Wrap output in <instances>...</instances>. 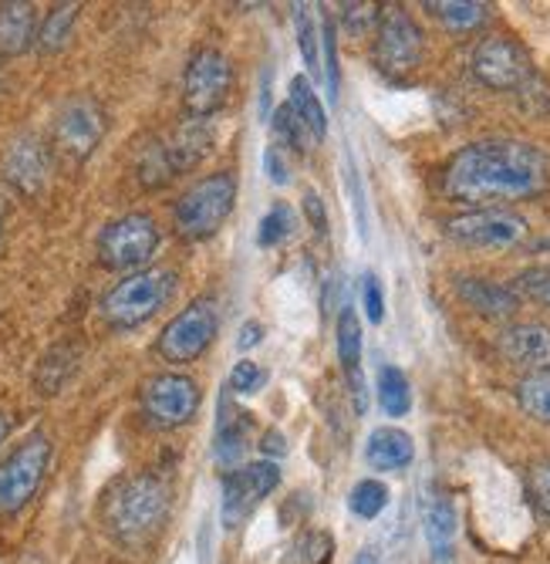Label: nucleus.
Segmentation results:
<instances>
[{
	"label": "nucleus",
	"instance_id": "1",
	"mask_svg": "<svg viewBox=\"0 0 550 564\" xmlns=\"http://www.w3.org/2000/svg\"><path fill=\"white\" fill-rule=\"evenodd\" d=\"M442 186L453 199L490 210L493 203L540 193L547 186V160L537 145L517 139L473 142L449 160Z\"/></svg>",
	"mask_w": 550,
	"mask_h": 564
},
{
	"label": "nucleus",
	"instance_id": "2",
	"mask_svg": "<svg viewBox=\"0 0 550 564\" xmlns=\"http://www.w3.org/2000/svg\"><path fill=\"white\" fill-rule=\"evenodd\" d=\"M169 510V490L156 474H135L122 480L102 507V521L112 531V538L132 544L153 534Z\"/></svg>",
	"mask_w": 550,
	"mask_h": 564
},
{
	"label": "nucleus",
	"instance_id": "3",
	"mask_svg": "<svg viewBox=\"0 0 550 564\" xmlns=\"http://www.w3.org/2000/svg\"><path fill=\"white\" fill-rule=\"evenodd\" d=\"M233 203H237V176L233 173L204 176L179 196L176 210H173L176 230L186 240H207L227 224V217L233 214Z\"/></svg>",
	"mask_w": 550,
	"mask_h": 564
},
{
	"label": "nucleus",
	"instance_id": "4",
	"mask_svg": "<svg viewBox=\"0 0 550 564\" xmlns=\"http://www.w3.org/2000/svg\"><path fill=\"white\" fill-rule=\"evenodd\" d=\"M176 291V274L166 268H145L119 281L106 297H102V315L116 328H135L153 318L160 307L173 297Z\"/></svg>",
	"mask_w": 550,
	"mask_h": 564
},
{
	"label": "nucleus",
	"instance_id": "5",
	"mask_svg": "<svg viewBox=\"0 0 550 564\" xmlns=\"http://www.w3.org/2000/svg\"><path fill=\"white\" fill-rule=\"evenodd\" d=\"M47 464H52V440L44 433H31L4 464H0V518L21 514L37 494Z\"/></svg>",
	"mask_w": 550,
	"mask_h": 564
},
{
	"label": "nucleus",
	"instance_id": "6",
	"mask_svg": "<svg viewBox=\"0 0 550 564\" xmlns=\"http://www.w3.org/2000/svg\"><path fill=\"white\" fill-rule=\"evenodd\" d=\"M217 332H220L217 304L210 297H196L163 328L156 351L173 366H186V362H196V358L213 345Z\"/></svg>",
	"mask_w": 550,
	"mask_h": 564
},
{
	"label": "nucleus",
	"instance_id": "7",
	"mask_svg": "<svg viewBox=\"0 0 550 564\" xmlns=\"http://www.w3.org/2000/svg\"><path fill=\"white\" fill-rule=\"evenodd\" d=\"M160 247V227L145 214H125L112 220L102 234H98V261L109 271H135L142 268Z\"/></svg>",
	"mask_w": 550,
	"mask_h": 564
},
{
	"label": "nucleus",
	"instance_id": "8",
	"mask_svg": "<svg viewBox=\"0 0 550 564\" xmlns=\"http://www.w3.org/2000/svg\"><path fill=\"white\" fill-rule=\"evenodd\" d=\"M233 68L217 47H199L183 72V106L193 119H210L230 95Z\"/></svg>",
	"mask_w": 550,
	"mask_h": 564
},
{
	"label": "nucleus",
	"instance_id": "9",
	"mask_svg": "<svg viewBox=\"0 0 550 564\" xmlns=\"http://www.w3.org/2000/svg\"><path fill=\"white\" fill-rule=\"evenodd\" d=\"M280 484V467L274 459H257V464H243L223 477V503L220 514L227 528L243 524L254 510L277 490Z\"/></svg>",
	"mask_w": 550,
	"mask_h": 564
},
{
	"label": "nucleus",
	"instance_id": "10",
	"mask_svg": "<svg viewBox=\"0 0 550 564\" xmlns=\"http://www.w3.org/2000/svg\"><path fill=\"white\" fill-rule=\"evenodd\" d=\"M422 31L403 8H385L375 31V62L385 75H409L422 62Z\"/></svg>",
	"mask_w": 550,
	"mask_h": 564
},
{
	"label": "nucleus",
	"instance_id": "11",
	"mask_svg": "<svg viewBox=\"0 0 550 564\" xmlns=\"http://www.w3.org/2000/svg\"><path fill=\"white\" fill-rule=\"evenodd\" d=\"M449 240L476 250H507L517 247L527 237V220L514 210L490 207V210H473L463 217H453L446 224Z\"/></svg>",
	"mask_w": 550,
	"mask_h": 564
},
{
	"label": "nucleus",
	"instance_id": "12",
	"mask_svg": "<svg viewBox=\"0 0 550 564\" xmlns=\"http://www.w3.org/2000/svg\"><path fill=\"white\" fill-rule=\"evenodd\" d=\"M199 386L189 376L179 372H163L153 376L142 386V409L148 423H156L163 430H176L193 423V416L199 413Z\"/></svg>",
	"mask_w": 550,
	"mask_h": 564
},
{
	"label": "nucleus",
	"instance_id": "13",
	"mask_svg": "<svg viewBox=\"0 0 550 564\" xmlns=\"http://www.w3.org/2000/svg\"><path fill=\"white\" fill-rule=\"evenodd\" d=\"M470 68L473 75L486 85V88H496V91H510V88H520L527 78H530V55L527 47L514 37H504V34H493V37H483L476 47H473V58H470Z\"/></svg>",
	"mask_w": 550,
	"mask_h": 564
},
{
	"label": "nucleus",
	"instance_id": "14",
	"mask_svg": "<svg viewBox=\"0 0 550 564\" xmlns=\"http://www.w3.org/2000/svg\"><path fill=\"white\" fill-rule=\"evenodd\" d=\"M106 112L95 98H72L68 106L55 119V145L65 152L68 160L81 163L98 149L106 139Z\"/></svg>",
	"mask_w": 550,
	"mask_h": 564
},
{
	"label": "nucleus",
	"instance_id": "15",
	"mask_svg": "<svg viewBox=\"0 0 550 564\" xmlns=\"http://www.w3.org/2000/svg\"><path fill=\"white\" fill-rule=\"evenodd\" d=\"M496 348L510 366L527 369V376L550 369V328L547 325H537V322L507 325L496 338Z\"/></svg>",
	"mask_w": 550,
	"mask_h": 564
},
{
	"label": "nucleus",
	"instance_id": "16",
	"mask_svg": "<svg viewBox=\"0 0 550 564\" xmlns=\"http://www.w3.org/2000/svg\"><path fill=\"white\" fill-rule=\"evenodd\" d=\"M52 173V160H47V149L34 135H21L4 156V176L21 196H37Z\"/></svg>",
	"mask_w": 550,
	"mask_h": 564
},
{
	"label": "nucleus",
	"instance_id": "17",
	"mask_svg": "<svg viewBox=\"0 0 550 564\" xmlns=\"http://www.w3.org/2000/svg\"><path fill=\"white\" fill-rule=\"evenodd\" d=\"M416 459V443L406 430H395V426H378L369 433L365 443V464L378 474H395V470H406Z\"/></svg>",
	"mask_w": 550,
	"mask_h": 564
},
{
	"label": "nucleus",
	"instance_id": "18",
	"mask_svg": "<svg viewBox=\"0 0 550 564\" xmlns=\"http://www.w3.org/2000/svg\"><path fill=\"white\" fill-rule=\"evenodd\" d=\"M457 294L466 307H473L476 315H486V318H510L520 307V297L514 288L486 281V278H460Z\"/></svg>",
	"mask_w": 550,
	"mask_h": 564
},
{
	"label": "nucleus",
	"instance_id": "19",
	"mask_svg": "<svg viewBox=\"0 0 550 564\" xmlns=\"http://www.w3.org/2000/svg\"><path fill=\"white\" fill-rule=\"evenodd\" d=\"M37 44V11L24 0L0 4V58H14Z\"/></svg>",
	"mask_w": 550,
	"mask_h": 564
},
{
	"label": "nucleus",
	"instance_id": "20",
	"mask_svg": "<svg viewBox=\"0 0 550 564\" xmlns=\"http://www.w3.org/2000/svg\"><path fill=\"white\" fill-rule=\"evenodd\" d=\"M426 544L432 564H453L457 557V507L453 500L436 497L426 510Z\"/></svg>",
	"mask_w": 550,
	"mask_h": 564
},
{
	"label": "nucleus",
	"instance_id": "21",
	"mask_svg": "<svg viewBox=\"0 0 550 564\" xmlns=\"http://www.w3.org/2000/svg\"><path fill=\"white\" fill-rule=\"evenodd\" d=\"M287 106L294 109V116L301 119V126L308 129V135L315 142H321L328 135V112L321 106V98L311 85L308 75H297L290 78V91H287Z\"/></svg>",
	"mask_w": 550,
	"mask_h": 564
},
{
	"label": "nucleus",
	"instance_id": "22",
	"mask_svg": "<svg viewBox=\"0 0 550 564\" xmlns=\"http://www.w3.org/2000/svg\"><path fill=\"white\" fill-rule=\"evenodd\" d=\"M246 449H250V423H246V416H243V413H233V416L220 420L217 443H213L217 464L230 474V470L243 467Z\"/></svg>",
	"mask_w": 550,
	"mask_h": 564
},
{
	"label": "nucleus",
	"instance_id": "23",
	"mask_svg": "<svg viewBox=\"0 0 550 564\" xmlns=\"http://www.w3.org/2000/svg\"><path fill=\"white\" fill-rule=\"evenodd\" d=\"M375 389H378V405H382L385 416L398 420V416H406L413 409V386H409L406 372L398 366H382Z\"/></svg>",
	"mask_w": 550,
	"mask_h": 564
},
{
	"label": "nucleus",
	"instance_id": "24",
	"mask_svg": "<svg viewBox=\"0 0 550 564\" xmlns=\"http://www.w3.org/2000/svg\"><path fill=\"white\" fill-rule=\"evenodd\" d=\"M294 31H297V47H301V58H305L308 72L318 82L324 68H321V24H318L315 8L294 4Z\"/></svg>",
	"mask_w": 550,
	"mask_h": 564
},
{
	"label": "nucleus",
	"instance_id": "25",
	"mask_svg": "<svg viewBox=\"0 0 550 564\" xmlns=\"http://www.w3.org/2000/svg\"><path fill=\"white\" fill-rule=\"evenodd\" d=\"M75 362H78V351H75L72 345H58V348L47 351V355L41 358L37 372H34L37 392H41V395H55V392L65 386V379L75 372Z\"/></svg>",
	"mask_w": 550,
	"mask_h": 564
},
{
	"label": "nucleus",
	"instance_id": "26",
	"mask_svg": "<svg viewBox=\"0 0 550 564\" xmlns=\"http://www.w3.org/2000/svg\"><path fill=\"white\" fill-rule=\"evenodd\" d=\"M75 21H78V4H58L44 14V21L37 28V47L44 55H55V51H62L68 44Z\"/></svg>",
	"mask_w": 550,
	"mask_h": 564
},
{
	"label": "nucleus",
	"instance_id": "27",
	"mask_svg": "<svg viewBox=\"0 0 550 564\" xmlns=\"http://www.w3.org/2000/svg\"><path fill=\"white\" fill-rule=\"evenodd\" d=\"M517 402L530 420L550 426V369L524 376L517 386Z\"/></svg>",
	"mask_w": 550,
	"mask_h": 564
},
{
	"label": "nucleus",
	"instance_id": "28",
	"mask_svg": "<svg viewBox=\"0 0 550 564\" xmlns=\"http://www.w3.org/2000/svg\"><path fill=\"white\" fill-rule=\"evenodd\" d=\"M426 8L453 31H473L490 18V8L476 4V0H436V4H426Z\"/></svg>",
	"mask_w": 550,
	"mask_h": 564
},
{
	"label": "nucleus",
	"instance_id": "29",
	"mask_svg": "<svg viewBox=\"0 0 550 564\" xmlns=\"http://www.w3.org/2000/svg\"><path fill=\"white\" fill-rule=\"evenodd\" d=\"M338 358L344 372H359L362 369V322L352 307H344L338 318Z\"/></svg>",
	"mask_w": 550,
	"mask_h": 564
},
{
	"label": "nucleus",
	"instance_id": "30",
	"mask_svg": "<svg viewBox=\"0 0 550 564\" xmlns=\"http://www.w3.org/2000/svg\"><path fill=\"white\" fill-rule=\"evenodd\" d=\"M348 507H352V514L362 518V521H375L382 510L388 507V487L382 480H359L352 487V494H348Z\"/></svg>",
	"mask_w": 550,
	"mask_h": 564
},
{
	"label": "nucleus",
	"instance_id": "31",
	"mask_svg": "<svg viewBox=\"0 0 550 564\" xmlns=\"http://www.w3.org/2000/svg\"><path fill=\"white\" fill-rule=\"evenodd\" d=\"M334 551L331 534L324 531H305L287 551V564H328Z\"/></svg>",
	"mask_w": 550,
	"mask_h": 564
},
{
	"label": "nucleus",
	"instance_id": "32",
	"mask_svg": "<svg viewBox=\"0 0 550 564\" xmlns=\"http://www.w3.org/2000/svg\"><path fill=\"white\" fill-rule=\"evenodd\" d=\"M294 234V210L287 203H277L274 210H267L257 224V247H277Z\"/></svg>",
	"mask_w": 550,
	"mask_h": 564
},
{
	"label": "nucleus",
	"instance_id": "33",
	"mask_svg": "<svg viewBox=\"0 0 550 564\" xmlns=\"http://www.w3.org/2000/svg\"><path fill=\"white\" fill-rule=\"evenodd\" d=\"M271 126H274V135L287 145V149H294V152H305L308 149V129L301 126V119L294 116V109L290 106H277L274 109V116H271Z\"/></svg>",
	"mask_w": 550,
	"mask_h": 564
},
{
	"label": "nucleus",
	"instance_id": "34",
	"mask_svg": "<svg viewBox=\"0 0 550 564\" xmlns=\"http://www.w3.org/2000/svg\"><path fill=\"white\" fill-rule=\"evenodd\" d=\"M267 386V372L257 366V362H250V358H243V362L233 366L230 372V389L240 392V395H254Z\"/></svg>",
	"mask_w": 550,
	"mask_h": 564
},
{
	"label": "nucleus",
	"instance_id": "35",
	"mask_svg": "<svg viewBox=\"0 0 550 564\" xmlns=\"http://www.w3.org/2000/svg\"><path fill=\"white\" fill-rule=\"evenodd\" d=\"M321 44H324V85H328V98L338 101V55H334V24L324 18L321 21Z\"/></svg>",
	"mask_w": 550,
	"mask_h": 564
},
{
	"label": "nucleus",
	"instance_id": "36",
	"mask_svg": "<svg viewBox=\"0 0 550 564\" xmlns=\"http://www.w3.org/2000/svg\"><path fill=\"white\" fill-rule=\"evenodd\" d=\"M520 291H524L530 301L550 307V264H547V268H530V271H524V274H520Z\"/></svg>",
	"mask_w": 550,
	"mask_h": 564
},
{
	"label": "nucleus",
	"instance_id": "37",
	"mask_svg": "<svg viewBox=\"0 0 550 564\" xmlns=\"http://www.w3.org/2000/svg\"><path fill=\"white\" fill-rule=\"evenodd\" d=\"M362 307H365V318L372 325H382V318H385V294H382V284H378L375 274H365V281H362Z\"/></svg>",
	"mask_w": 550,
	"mask_h": 564
},
{
	"label": "nucleus",
	"instance_id": "38",
	"mask_svg": "<svg viewBox=\"0 0 550 564\" xmlns=\"http://www.w3.org/2000/svg\"><path fill=\"white\" fill-rule=\"evenodd\" d=\"M527 487H530V497L534 503L543 510V514L550 518V459L547 464H537L527 477Z\"/></svg>",
	"mask_w": 550,
	"mask_h": 564
},
{
	"label": "nucleus",
	"instance_id": "39",
	"mask_svg": "<svg viewBox=\"0 0 550 564\" xmlns=\"http://www.w3.org/2000/svg\"><path fill=\"white\" fill-rule=\"evenodd\" d=\"M264 170H267V176H271L274 186H287L294 180L290 176V163H287V152H280L277 145H267V152H264Z\"/></svg>",
	"mask_w": 550,
	"mask_h": 564
},
{
	"label": "nucleus",
	"instance_id": "40",
	"mask_svg": "<svg viewBox=\"0 0 550 564\" xmlns=\"http://www.w3.org/2000/svg\"><path fill=\"white\" fill-rule=\"evenodd\" d=\"M305 217H308V224L318 230V234H328V214H324V203H321V196L311 189V193H305Z\"/></svg>",
	"mask_w": 550,
	"mask_h": 564
},
{
	"label": "nucleus",
	"instance_id": "41",
	"mask_svg": "<svg viewBox=\"0 0 550 564\" xmlns=\"http://www.w3.org/2000/svg\"><path fill=\"white\" fill-rule=\"evenodd\" d=\"M348 389H352L355 413H359V416H365V413H369V382H365L362 369H359V372H348Z\"/></svg>",
	"mask_w": 550,
	"mask_h": 564
},
{
	"label": "nucleus",
	"instance_id": "42",
	"mask_svg": "<svg viewBox=\"0 0 550 564\" xmlns=\"http://www.w3.org/2000/svg\"><path fill=\"white\" fill-rule=\"evenodd\" d=\"M261 341H264V325H261V322L250 318V322H243V325H240V335H237V348H240V351L257 348Z\"/></svg>",
	"mask_w": 550,
	"mask_h": 564
},
{
	"label": "nucleus",
	"instance_id": "43",
	"mask_svg": "<svg viewBox=\"0 0 550 564\" xmlns=\"http://www.w3.org/2000/svg\"><path fill=\"white\" fill-rule=\"evenodd\" d=\"M261 449H267V453L280 456V453H287V443H284V436H280L277 430H267V433H264V440H261Z\"/></svg>",
	"mask_w": 550,
	"mask_h": 564
},
{
	"label": "nucleus",
	"instance_id": "44",
	"mask_svg": "<svg viewBox=\"0 0 550 564\" xmlns=\"http://www.w3.org/2000/svg\"><path fill=\"white\" fill-rule=\"evenodd\" d=\"M274 109H271V72H264V91H261V119H271Z\"/></svg>",
	"mask_w": 550,
	"mask_h": 564
},
{
	"label": "nucleus",
	"instance_id": "45",
	"mask_svg": "<svg viewBox=\"0 0 550 564\" xmlns=\"http://www.w3.org/2000/svg\"><path fill=\"white\" fill-rule=\"evenodd\" d=\"M8 433H11V416H8V413H0V443L8 440Z\"/></svg>",
	"mask_w": 550,
	"mask_h": 564
},
{
	"label": "nucleus",
	"instance_id": "46",
	"mask_svg": "<svg viewBox=\"0 0 550 564\" xmlns=\"http://www.w3.org/2000/svg\"><path fill=\"white\" fill-rule=\"evenodd\" d=\"M355 564H375V554H369V551H365V554H362V557H359Z\"/></svg>",
	"mask_w": 550,
	"mask_h": 564
},
{
	"label": "nucleus",
	"instance_id": "47",
	"mask_svg": "<svg viewBox=\"0 0 550 564\" xmlns=\"http://www.w3.org/2000/svg\"><path fill=\"white\" fill-rule=\"evenodd\" d=\"M0 224H4V199H0Z\"/></svg>",
	"mask_w": 550,
	"mask_h": 564
}]
</instances>
